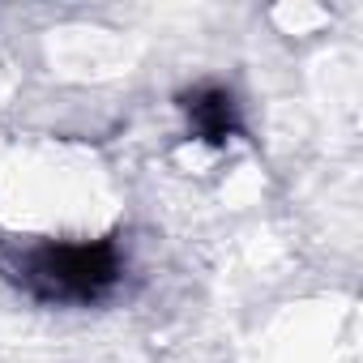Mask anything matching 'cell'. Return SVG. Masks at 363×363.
<instances>
[{
	"mask_svg": "<svg viewBox=\"0 0 363 363\" xmlns=\"http://www.w3.org/2000/svg\"><path fill=\"white\" fill-rule=\"evenodd\" d=\"M179 107L189 111L197 137L210 141V145H223V141L240 128V120H235V99H231L223 86H197V90H189V94H179Z\"/></svg>",
	"mask_w": 363,
	"mask_h": 363,
	"instance_id": "cell-2",
	"label": "cell"
},
{
	"mask_svg": "<svg viewBox=\"0 0 363 363\" xmlns=\"http://www.w3.org/2000/svg\"><path fill=\"white\" fill-rule=\"evenodd\" d=\"M30 295L52 303H94L103 299L120 278V252L116 240H90V244H39L22 257V274Z\"/></svg>",
	"mask_w": 363,
	"mask_h": 363,
	"instance_id": "cell-1",
	"label": "cell"
}]
</instances>
